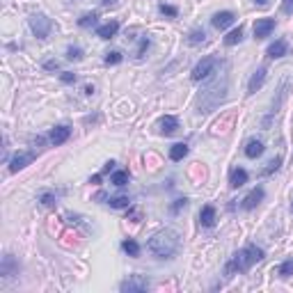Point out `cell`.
I'll return each mask as SVG.
<instances>
[{"instance_id": "obj_27", "label": "cell", "mask_w": 293, "mask_h": 293, "mask_svg": "<svg viewBox=\"0 0 293 293\" xmlns=\"http://www.w3.org/2000/svg\"><path fill=\"white\" fill-rule=\"evenodd\" d=\"M277 275H280V277H291V275H293V259L284 261V264L277 268Z\"/></svg>"}, {"instance_id": "obj_19", "label": "cell", "mask_w": 293, "mask_h": 293, "mask_svg": "<svg viewBox=\"0 0 293 293\" xmlns=\"http://www.w3.org/2000/svg\"><path fill=\"white\" fill-rule=\"evenodd\" d=\"M264 142L261 140H252V142H247V146H245V156L247 158H259L261 153H264Z\"/></svg>"}, {"instance_id": "obj_15", "label": "cell", "mask_w": 293, "mask_h": 293, "mask_svg": "<svg viewBox=\"0 0 293 293\" xmlns=\"http://www.w3.org/2000/svg\"><path fill=\"white\" fill-rule=\"evenodd\" d=\"M247 183V170L243 167H234L232 174H229V186L232 188H240Z\"/></svg>"}, {"instance_id": "obj_2", "label": "cell", "mask_w": 293, "mask_h": 293, "mask_svg": "<svg viewBox=\"0 0 293 293\" xmlns=\"http://www.w3.org/2000/svg\"><path fill=\"white\" fill-rule=\"evenodd\" d=\"M227 99V76H222V78H215L211 80L204 89H202L200 94V101H197V113H211V110H215V108L220 106V103H225Z\"/></svg>"}, {"instance_id": "obj_24", "label": "cell", "mask_w": 293, "mask_h": 293, "mask_svg": "<svg viewBox=\"0 0 293 293\" xmlns=\"http://www.w3.org/2000/svg\"><path fill=\"white\" fill-rule=\"evenodd\" d=\"M204 41H206V32L200 30V28L188 34V44H190V46H197V44H204Z\"/></svg>"}, {"instance_id": "obj_18", "label": "cell", "mask_w": 293, "mask_h": 293, "mask_svg": "<svg viewBox=\"0 0 293 293\" xmlns=\"http://www.w3.org/2000/svg\"><path fill=\"white\" fill-rule=\"evenodd\" d=\"M200 225L202 227H213L215 225V208L211 206V204L202 206V211H200Z\"/></svg>"}, {"instance_id": "obj_8", "label": "cell", "mask_w": 293, "mask_h": 293, "mask_svg": "<svg viewBox=\"0 0 293 293\" xmlns=\"http://www.w3.org/2000/svg\"><path fill=\"white\" fill-rule=\"evenodd\" d=\"M158 133L160 135H174L176 133V128H179V119L174 117V115H165V117H160L158 119Z\"/></svg>"}, {"instance_id": "obj_6", "label": "cell", "mask_w": 293, "mask_h": 293, "mask_svg": "<svg viewBox=\"0 0 293 293\" xmlns=\"http://www.w3.org/2000/svg\"><path fill=\"white\" fill-rule=\"evenodd\" d=\"M218 67V58H204L202 62H197V67L193 69V80H204Z\"/></svg>"}, {"instance_id": "obj_22", "label": "cell", "mask_w": 293, "mask_h": 293, "mask_svg": "<svg viewBox=\"0 0 293 293\" xmlns=\"http://www.w3.org/2000/svg\"><path fill=\"white\" fill-rule=\"evenodd\" d=\"M110 183H113V186H117V188H124L128 183V172H126V170H117V172L113 174Z\"/></svg>"}, {"instance_id": "obj_31", "label": "cell", "mask_w": 293, "mask_h": 293, "mask_svg": "<svg viewBox=\"0 0 293 293\" xmlns=\"http://www.w3.org/2000/svg\"><path fill=\"white\" fill-rule=\"evenodd\" d=\"M158 9H160V14H165V16H172V19H174V16H179V9H176L174 5H165V2H163Z\"/></svg>"}, {"instance_id": "obj_40", "label": "cell", "mask_w": 293, "mask_h": 293, "mask_svg": "<svg viewBox=\"0 0 293 293\" xmlns=\"http://www.w3.org/2000/svg\"><path fill=\"white\" fill-rule=\"evenodd\" d=\"M254 2H257V5H266L268 0H254Z\"/></svg>"}, {"instance_id": "obj_12", "label": "cell", "mask_w": 293, "mask_h": 293, "mask_svg": "<svg viewBox=\"0 0 293 293\" xmlns=\"http://www.w3.org/2000/svg\"><path fill=\"white\" fill-rule=\"evenodd\" d=\"M236 21V14L234 12H218L213 14V19H211V26L218 28V30H225V28H229Z\"/></svg>"}, {"instance_id": "obj_39", "label": "cell", "mask_w": 293, "mask_h": 293, "mask_svg": "<svg viewBox=\"0 0 293 293\" xmlns=\"http://www.w3.org/2000/svg\"><path fill=\"white\" fill-rule=\"evenodd\" d=\"M101 5L103 7H115L117 5V0H101Z\"/></svg>"}, {"instance_id": "obj_9", "label": "cell", "mask_w": 293, "mask_h": 293, "mask_svg": "<svg viewBox=\"0 0 293 293\" xmlns=\"http://www.w3.org/2000/svg\"><path fill=\"white\" fill-rule=\"evenodd\" d=\"M275 30V19H259L254 23V39H266Z\"/></svg>"}, {"instance_id": "obj_41", "label": "cell", "mask_w": 293, "mask_h": 293, "mask_svg": "<svg viewBox=\"0 0 293 293\" xmlns=\"http://www.w3.org/2000/svg\"><path fill=\"white\" fill-rule=\"evenodd\" d=\"M291 208H293V204H291Z\"/></svg>"}, {"instance_id": "obj_35", "label": "cell", "mask_w": 293, "mask_h": 293, "mask_svg": "<svg viewBox=\"0 0 293 293\" xmlns=\"http://www.w3.org/2000/svg\"><path fill=\"white\" fill-rule=\"evenodd\" d=\"M186 204H188L186 197H181V200H176V202L172 204V213H179V211H181L183 206H186Z\"/></svg>"}, {"instance_id": "obj_26", "label": "cell", "mask_w": 293, "mask_h": 293, "mask_svg": "<svg viewBox=\"0 0 293 293\" xmlns=\"http://www.w3.org/2000/svg\"><path fill=\"white\" fill-rule=\"evenodd\" d=\"M280 167H282V158L277 156V158H273L270 163H268V167H264V170H261V176H270V174L277 172Z\"/></svg>"}, {"instance_id": "obj_21", "label": "cell", "mask_w": 293, "mask_h": 293, "mask_svg": "<svg viewBox=\"0 0 293 293\" xmlns=\"http://www.w3.org/2000/svg\"><path fill=\"white\" fill-rule=\"evenodd\" d=\"M121 250H124L128 257H140V245H138L133 238H126V240H124V243H121Z\"/></svg>"}, {"instance_id": "obj_1", "label": "cell", "mask_w": 293, "mask_h": 293, "mask_svg": "<svg viewBox=\"0 0 293 293\" xmlns=\"http://www.w3.org/2000/svg\"><path fill=\"white\" fill-rule=\"evenodd\" d=\"M179 245H181V238L174 229H160L146 243L149 252L153 257H158V259H172L174 254L179 252Z\"/></svg>"}, {"instance_id": "obj_20", "label": "cell", "mask_w": 293, "mask_h": 293, "mask_svg": "<svg viewBox=\"0 0 293 293\" xmlns=\"http://www.w3.org/2000/svg\"><path fill=\"white\" fill-rule=\"evenodd\" d=\"M188 156V145H183V142H181V145H174L172 149H170V158L174 160V163H176V160H183Z\"/></svg>"}, {"instance_id": "obj_34", "label": "cell", "mask_w": 293, "mask_h": 293, "mask_svg": "<svg viewBox=\"0 0 293 293\" xmlns=\"http://www.w3.org/2000/svg\"><path fill=\"white\" fill-rule=\"evenodd\" d=\"M60 80H62V83H67V85H71V83H76V80H78V76H76V73H71V71H64L60 76Z\"/></svg>"}, {"instance_id": "obj_32", "label": "cell", "mask_w": 293, "mask_h": 293, "mask_svg": "<svg viewBox=\"0 0 293 293\" xmlns=\"http://www.w3.org/2000/svg\"><path fill=\"white\" fill-rule=\"evenodd\" d=\"M119 62H121L119 51H110V53L106 55V64H119Z\"/></svg>"}, {"instance_id": "obj_5", "label": "cell", "mask_w": 293, "mask_h": 293, "mask_svg": "<svg viewBox=\"0 0 293 293\" xmlns=\"http://www.w3.org/2000/svg\"><path fill=\"white\" fill-rule=\"evenodd\" d=\"M149 289V280L145 275H131L119 284V291L124 293H138V291H146Z\"/></svg>"}, {"instance_id": "obj_16", "label": "cell", "mask_w": 293, "mask_h": 293, "mask_svg": "<svg viewBox=\"0 0 293 293\" xmlns=\"http://www.w3.org/2000/svg\"><path fill=\"white\" fill-rule=\"evenodd\" d=\"M117 30H119V23H117V21H108L106 26L96 28V37H101V39H113L115 34H117Z\"/></svg>"}, {"instance_id": "obj_33", "label": "cell", "mask_w": 293, "mask_h": 293, "mask_svg": "<svg viewBox=\"0 0 293 293\" xmlns=\"http://www.w3.org/2000/svg\"><path fill=\"white\" fill-rule=\"evenodd\" d=\"M149 44H151V41H149V37H142V39H140V46H138V58H145Z\"/></svg>"}, {"instance_id": "obj_37", "label": "cell", "mask_w": 293, "mask_h": 293, "mask_svg": "<svg viewBox=\"0 0 293 293\" xmlns=\"http://www.w3.org/2000/svg\"><path fill=\"white\" fill-rule=\"evenodd\" d=\"M282 12L291 16L293 14V0H284V2H282Z\"/></svg>"}, {"instance_id": "obj_14", "label": "cell", "mask_w": 293, "mask_h": 293, "mask_svg": "<svg viewBox=\"0 0 293 293\" xmlns=\"http://www.w3.org/2000/svg\"><path fill=\"white\" fill-rule=\"evenodd\" d=\"M266 69L261 67V69H257V71L252 73V78H250V85H247V92L250 94H254L257 92V89H261V85H264V83H266Z\"/></svg>"}, {"instance_id": "obj_30", "label": "cell", "mask_w": 293, "mask_h": 293, "mask_svg": "<svg viewBox=\"0 0 293 293\" xmlns=\"http://www.w3.org/2000/svg\"><path fill=\"white\" fill-rule=\"evenodd\" d=\"M67 60H76V62H78V60H83V48H78V46H71V48H69V51H67Z\"/></svg>"}, {"instance_id": "obj_23", "label": "cell", "mask_w": 293, "mask_h": 293, "mask_svg": "<svg viewBox=\"0 0 293 293\" xmlns=\"http://www.w3.org/2000/svg\"><path fill=\"white\" fill-rule=\"evenodd\" d=\"M243 39V26H238V28H234L232 32L225 37V44L227 46H234V44H238V41Z\"/></svg>"}, {"instance_id": "obj_7", "label": "cell", "mask_w": 293, "mask_h": 293, "mask_svg": "<svg viewBox=\"0 0 293 293\" xmlns=\"http://www.w3.org/2000/svg\"><path fill=\"white\" fill-rule=\"evenodd\" d=\"M34 158H37V151H21V153H16V156L9 160V172L16 174L19 170H23V167L30 165Z\"/></svg>"}, {"instance_id": "obj_17", "label": "cell", "mask_w": 293, "mask_h": 293, "mask_svg": "<svg viewBox=\"0 0 293 293\" xmlns=\"http://www.w3.org/2000/svg\"><path fill=\"white\" fill-rule=\"evenodd\" d=\"M287 51H289V44H287V39H277L275 44H270L268 46V58H284L287 55Z\"/></svg>"}, {"instance_id": "obj_38", "label": "cell", "mask_w": 293, "mask_h": 293, "mask_svg": "<svg viewBox=\"0 0 293 293\" xmlns=\"http://www.w3.org/2000/svg\"><path fill=\"white\" fill-rule=\"evenodd\" d=\"M113 170H115V160H108L106 167H103V172H101V174H108V172H113Z\"/></svg>"}, {"instance_id": "obj_29", "label": "cell", "mask_w": 293, "mask_h": 293, "mask_svg": "<svg viewBox=\"0 0 293 293\" xmlns=\"http://www.w3.org/2000/svg\"><path fill=\"white\" fill-rule=\"evenodd\" d=\"M39 202H41V206H48V208H51V206H55L58 197H55L53 193H44V195L39 197Z\"/></svg>"}, {"instance_id": "obj_36", "label": "cell", "mask_w": 293, "mask_h": 293, "mask_svg": "<svg viewBox=\"0 0 293 293\" xmlns=\"http://www.w3.org/2000/svg\"><path fill=\"white\" fill-rule=\"evenodd\" d=\"M58 67H60V62L58 60H46L44 62V69H46V71H55Z\"/></svg>"}, {"instance_id": "obj_28", "label": "cell", "mask_w": 293, "mask_h": 293, "mask_svg": "<svg viewBox=\"0 0 293 293\" xmlns=\"http://www.w3.org/2000/svg\"><path fill=\"white\" fill-rule=\"evenodd\" d=\"M96 19H99V14H96V12L85 14L83 19H78V26L80 28H89V26H94V23H96Z\"/></svg>"}, {"instance_id": "obj_25", "label": "cell", "mask_w": 293, "mask_h": 293, "mask_svg": "<svg viewBox=\"0 0 293 293\" xmlns=\"http://www.w3.org/2000/svg\"><path fill=\"white\" fill-rule=\"evenodd\" d=\"M128 204H131V200L124 197V195H119V197H110V200H108V206L110 208H126Z\"/></svg>"}, {"instance_id": "obj_10", "label": "cell", "mask_w": 293, "mask_h": 293, "mask_svg": "<svg viewBox=\"0 0 293 293\" xmlns=\"http://www.w3.org/2000/svg\"><path fill=\"white\" fill-rule=\"evenodd\" d=\"M261 200H264V188L257 186L254 190H250V193H247L245 197H243V202H240V206L245 208V211H252V208L257 206V204H259Z\"/></svg>"}, {"instance_id": "obj_3", "label": "cell", "mask_w": 293, "mask_h": 293, "mask_svg": "<svg viewBox=\"0 0 293 293\" xmlns=\"http://www.w3.org/2000/svg\"><path fill=\"white\" fill-rule=\"evenodd\" d=\"M259 261H264V250L250 243V245H245L240 252L234 254V259L227 264L225 277H232L234 273H247V270H250L254 264H259Z\"/></svg>"}, {"instance_id": "obj_11", "label": "cell", "mask_w": 293, "mask_h": 293, "mask_svg": "<svg viewBox=\"0 0 293 293\" xmlns=\"http://www.w3.org/2000/svg\"><path fill=\"white\" fill-rule=\"evenodd\" d=\"M0 273H2V277H5V280H9V277H14V275H19V261L14 259L12 254H5V257H2Z\"/></svg>"}, {"instance_id": "obj_4", "label": "cell", "mask_w": 293, "mask_h": 293, "mask_svg": "<svg viewBox=\"0 0 293 293\" xmlns=\"http://www.w3.org/2000/svg\"><path fill=\"white\" fill-rule=\"evenodd\" d=\"M30 30H32V34L37 39H46L51 34V30H53V21L48 16H44V14H32L30 16Z\"/></svg>"}, {"instance_id": "obj_13", "label": "cell", "mask_w": 293, "mask_h": 293, "mask_svg": "<svg viewBox=\"0 0 293 293\" xmlns=\"http://www.w3.org/2000/svg\"><path fill=\"white\" fill-rule=\"evenodd\" d=\"M69 138H71V128H69V126H55L53 131H51V142H53L55 146L64 145Z\"/></svg>"}]
</instances>
